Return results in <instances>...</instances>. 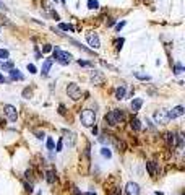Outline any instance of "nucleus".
<instances>
[{"mask_svg": "<svg viewBox=\"0 0 185 195\" xmlns=\"http://www.w3.org/2000/svg\"><path fill=\"white\" fill-rule=\"evenodd\" d=\"M49 52H52V46L50 44H44L42 46V54H49Z\"/></svg>", "mask_w": 185, "mask_h": 195, "instance_id": "28", "label": "nucleus"}, {"mask_svg": "<svg viewBox=\"0 0 185 195\" xmlns=\"http://www.w3.org/2000/svg\"><path fill=\"white\" fill-rule=\"evenodd\" d=\"M73 195H83V193H80L78 189H73Z\"/></svg>", "mask_w": 185, "mask_h": 195, "instance_id": "41", "label": "nucleus"}, {"mask_svg": "<svg viewBox=\"0 0 185 195\" xmlns=\"http://www.w3.org/2000/svg\"><path fill=\"white\" fill-rule=\"evenodd\" d=\"M114 25H115V20H109L107 21V26H114Z\"/></svg>", "mask_w": 185, "mask_h": 195, "instance_id": "39", "label": "nucleus"}, {"mask_svg": "<svg viewBox=\"0 0 185 195\" xmlns=\"http://www.w3.org/2000/svg\"><path fill=\"white\" fill-rule=\"evenodd\" d=\"M89 80H91L93 85H101L104 82V75L101 72H98V70H93V72L89 73Z\"/></svg>", "mask_w": 185, "mask_h": 195, "instance_id": "11", "label": "nucleus"}, {"mask_svg": "<svg viewBox=\"0 0 185 195\" xmlns=\"http://www.w3.org/2000/svg\"><path fill=\"white\" fill-rule=\"evenodd\" d=\"M55 2H57V0H55Z\"/></svg>", "mask_w": 185, "mask_h": 195, "instance_id": "45", "label": "nucleus"}, {"mask_svg": "<svg viewBox=\"0 0 185 195\" xmlns=\"http://www.w3.org/2000/svg\"><path fill=\"white\" fill-rule=\"evenodd\" d=\"M130 125H132V128H133V130H141V122H140L136 117H133V119L130 120Z\"/></svg>", "mask_w": 185, "mask_h": 195, "instance_id": "20", "label": "nucleus"}, {"mask_svg": "<svg viewBox=\"0 0 185 195\" xmlns=\"http://www.w3.org/2000/svg\"><path fill=\"white\" fill-rule=\"evenodd\" d=\"M123 111H120V109H114V111L111 112H107L106 114V117H104V120L107 122V125H111V127H115L117 124H120L123 120Z\"/></svg>", "mask_w": 185, "mask_h": 195, "instance_id": "1", "label": "nucleus"}, {"mask_svg": "<svg viewBox=\"0 0 185 195\" xmlns=\"http://www.w3.org/2000/svg\"><path fill=\"white\" fill-rule=\"evenodd\" d=\"M26 68H28V72H29L31 75L37 73V68H36V67H34V65H33V64H28V67H26Z\"/></svg>", "mask_w": 185, "mask_h": 195, "instance_id": "29", "label": "nucleus"}, {"mask_svg": "<svg viewBox=\"0 0 185 195\" xmlns=\"http://www.w3.org/2000/svg\"><path fill=\"white\" fill-rule=\"evenodd\" d=\"M109 195H122V193H120V189H114V190H111V192H109Z\"/></svg>", "mask_w": 185, "mask_h": 195, "instance_id": "35", "label": "nucleus"}, {"mask_svg": "<svg viewBox=\"0 0 185 195\" xmlns=\"http://www.w3.org/2000/svg\"><path fill=\"white\" fill-rule=\"evenodd\" d=\"M47 150L49 151H54V148H55V143H54V140H52V137H49V138H47Z\"/></svg>", "mask_w": 185, "mask_h": 195, "instance_id": "26", "label": "nucleus"}, {"mask_svg": "<svg viewBox=\"0 0 185 195\" xmlns=\"http://www.w3.org/2000/svg\"><path fill=\"white\" fill-rule=\"evenodd\" d=\"M46 180H47L49 184H54V182H55V171H54V169H49V171L46 172Z\"/></svg>", "mask_w": 185, "mask_h": 195, "instance_id": "18", "label": "nucleus"}, {"mask_svg": "<svg viewBox=\"0 0 185 195\" xmlns=\"http://www.w3.org/2000/svg\"><path fill=\"white\" fill-rule=\"evenodd\" d=\"M59 109H60V111H59V112L62 114V116H63V114H65V107H63V106H60Z\"/></svg>", "mask_w": 185, "mask_h": 195, "instance_id": "40", "label": "nucleus"}, {"mask_svg": "<svg viewBox=\"0 0 185 195\" xmlns=\"http://www.w3.org/2000/svg\"><path fill=\"white\" fill-rule=\"evenodd\" d=\"M101 155L104 156V158H107V159H109V158H112V151L109 150L107 146H102V148H101Z\"/></svg>", "mask_w": 185, "mask_h": 195, "instance_id": "22", "label": "nucleus"}, {"mask_svg": "<svg viewBox=\"0 0 185 195\" xmlns=\"http://www.w3.org/2000/svg\"><path fill=\"white\" fill-rule=\"evenodd\" d=\"M3 112H5V116L8 117V120H10V122H16L18 111H16L15 106H12V104H5V106H3Z\"/></svg>", "mask_w": 185, "mask_h": 195, "instance_id": "6", "label": "nucleus"}, {"mask_svg": "<svg viewBox=\"0 0 185 195\" xmlns=\"http://www.w3.org/2000/svg\"><path fill=\"white\" fill-rule=\"evenodd\" d=\"M123 42H125V39H123V37H120V39H117V41H115L117 49H122V44H123Z\"/></svg>", "mask_w": 185, "mask_h": 195, "instance_id": "33", "label": "nucleus"}, {"mask_svg": "<svg viewBox=\"0 0 185 195\" xmlns=\"http://www.w3.org/2000/svg\"><path fill=\"white\" fill-rule=\"evenodd\" d=\"M25 190H26V192H29V193H33V185L28 184V182H25Z\"/></svg>", "mask_w": 185, "mask_h": 195, "instance_id": "34", "label": "nucleus"}, {"mask_svg": "<svg viewBox=\"0 0 185 195\" xmlns=\"http://www.w3.org/2000/svg\"><path fill=\"white\" fill-rule=\"evenodd\" d=\"M52 52H54V59L59 62L60 65H68L70 62H72V54H70V52H63L62 49H59V47L52 49Z\"/></svg>", "mask_w": 185, "mask_h": 195, "instance_id": "3", "label": "nucleus"}, {"mask_svg": "<svg viewBox=\"0 0 185 195\" xmlns=\"http://www.w3.org/2000/svg\"><path fill=\"white\" fill-rule=\"evenodd\" d=\"M133 77L141 80V82H148V80H151L149 75H145V73H140V72H133Z\"/></svg>", "mask_w": 185, "mask_h": 195, "instance_id": "21", "label": "nucleus"}, {"mask_svg": "<svg viewBox=\"0 0 185 195\" xmlns=\"http://www.w3.org/2000/svg\"><path fill=\"white\" fill-rule=\"evenodd\" d=\"M8 82H10V80H7V78L3 77V75H2V73H0V83L3 85V83H8Z\"/></svg>", "mask_w": 185, "mask_h": 195, "instance_id": "38", "label": "nucleus"}, {"mask_svg": "<svg viewBox=\"0 0 185 195\" xmlns=\"http://www.w3.org/2000/svg\"><path fill=\"white\" fill-rule=\"evenodd\" d=\"M125 93H127V88H125V85H120L117 89H115V98L120 101V99L125 98Z\"/></svg>", "mask_w": 185, "mask_h": 195, "instance_id": "15", "label": "nucleus"}, {"mask_svg": "<svg viewBox=\"0 0 185 195\" xmlns=\"http://www.w3.org/2000/svg\"><path fill=\"white\" fill-rule=\"evenodd\" d=\"M83 195H96L94 192H86V193H83Z\"/></svg>", "mask_w": 185, "mask_h": 195, "instance_id": "43", "label": "nucleus"}, {"mask_svg": "<svg viewBox=\"0 0 185 195\" xmlns=\"http://www.w3.org/2000/svg\"><path fill=\"white\" fill-rule=\"evenodd\" d=\"M78 65H81V67H91V62H86V60H81V59H80L78 60Z\"/></svg>", "mask_w": 185, "mask_h": 195, "instance_id": "31", "label": "nucleus"}, {"mask_svg": "<svg viewBox=\"0 0 185 195\" xmlns=\"http://www.w3.org/2000/svg\"><path fill=\"white\" fill-rule=\"evenodd\" d=\"M52 64H54V60H52V59H46L44 62H42V68H41V73L44 75V77H46L47 73H49V70H50V67H52Z\"/></svg>", "mask_w": 185, "mask_h": 195, "instance_id": "12", "label": "nucleus"}, {"mask_svg": "<svg viewBox=\"0 0 185 195\" xmlns=\"http://www.w3.org/2000/svg\"><path fill=\"white\" fill-rule=\"evenodd\" d=\"M33 96V91L29 88H25V91H23V98H26V99H29Z\"/></svg>", "mask_w": 185, "mask_h": 195, "instance_id": "30", "label": "nucleus"}, {"mask_svg": "<svg viewBox=\"0 0 185 195\" xmlns=\"http://www.w3.org/2000/svg\"><path fill=\"white\" fill-rule=\"evenodd\" d=\"M62 146H63V141H62V140H59V143H57V148H55V151H62Z\"/></svg>", "mask_w": 185, "mask_h": 195, "instance_id": "37", "label": "nucleus"}, {"mask_svg": "<svg viewBox=\"0 0 185 195\" xmlns=\"http://www.w3.org/2000/svg\"><path fill=\"white\" fill-rule=\"evenodd\" d=\"M125 25H127V21H125V20H123V21H120V23H117V25H115V30H117V31H120V30H122V28L125 26Z\"/></svg>", "mask_w": 185, "mask_h": 195, "instance_id": "32", "label": "nucleus"}, {"mask_svg": "<svg viewBox=\"0 0 185 195\" xmlns=\"http://www.w3.org/2000/svg\"><path fill=\"white\" fill-rule=\"evenodd\" d=\"M0 10H7V7H5V3H2V2H0Z\"/></svg>", "mask_w": 185, "mask_h": 195, "instance_id": "42", "label": "nucleus"}, {"mask_svg": "<svg viewBox=\"0 0 185 195\" xmlns=\"http://www.w3.org/2000/svg\"><path fill=\"white\" fill-rule=\"evenodd\" d=\"M167 114H169V119H177V117L185 114V107L183 106H175V107L170 109V111H167Z\"/></svg>", "mask_w": 185, "mask_h": 195, "instance_id": "10", "label": "nucleus"}, {"mask_svg": "<svg viewBox=\"0 0 185 195\" xmlns=\"http://www.w3.org/2000/svg\"><path fill=\"white\" fill-rule=\"evenodd\" d=\"M8 57H10V52H8L7 49H0V59H3V60H7Z\"/></svg>", "mask_w": 185, "mask_h": 195, "instance_id": "27", "label": "nucleus"}, {"mask_svg": "<svg viewBox=\"0 0 185 195\" xmlns=\"http://www.w3.org/2000/svg\"><path fill=\"white\" fill-rule=\"evenodd\" d=\"M125 192H127V195H140V192H141V189H140V185L136 184V182H130L125 185Z\"/></svg>", "mask_w": 185, "mask_h": 195, "instance_id": "9", "label": "nucleus"}, {"mask_svg": "<svg viewBox=\"0 0 185 195\" xmlns=\"http://www.w3.org/2000/svg\"><path fill=\"white\" fill-rule=\"evenodd\" d=\"M59 30H62V31H75V26L73 25H68V23H60L59 25Z\"/></svg>", "mask_w": 185, "mask_h": 195, "instance_id": "19", "label": "nucleus"}, {"mask_svg": "<svg viewBox=\"0 0 185 195\" xmlns=\"http://www.w3.org/2000/svg\"><path fill=\"white\" fill-rule=\"evenodd\" d=\"M67 94L68 98H72L73 101H78V99H81V89L77 83H68L67 86Z\"/></svg>", "mask_w": 185, "mask_h": 195, "instance_id": "4", "label": "nucleus"}, {"mask_svg": "<svg viewBox=\"0 0 185 195\" xmlns=\"http://www.w3.org/2000/svg\"><path fill=\"white\" fill-rule=\"evenodd\" d=\"M8 72H10V77H12L10 80H12V82H16V80H25L23 73L18 68H12V70H8Z\"/></svg>", "mask_w": 185, "mask_h": 195, "instance_id": "13", "label": "nucleus"}, {"mask_svg": "<svg viewBox=\"0 0 185 195\" xmlns=\"http://www.w3.org/2000/svg\"><path fill=\"white\" fill-rule=\"evenodd\" d=\"M86 41L88 44L93 47V49H99L101 47V41H99V36L96 34V33H86Z\"/></svg>", "mask_w": 185, "mask_h": 195, "instance_id": "7", "label": "nucleus"}, {"mask_svg": "<svg viewBox=\"0 0 185 195\" xmlns=\"http://www.w3.org/2000/svg\"><path fill=\"white\" fill-rule=\"evenodd\" d=\"M36 138L37 140H44V132H36Z\"/></svg>", "mask_w": 185, "mask_h": 195, "instance_id": "36", "label": "nucleus"}, {"mask_svg": "<svg viewBox=\"0 0 185 195\" xmlns=\"http://www.w3.org/2000/svg\"><path fill=\"white\" fill-rule=\"evenodd\" d=\"M183 70H185V68H183L182 64H175V65H174V73H175V75H180Z\"/></svg>", "mask_w": 185, "mask_h": 195, "instance_id": "25", "label": "nucleus"}, {"mask_svg": "<svg viewBox=\"0 0 185 195\" xmlns=\"http://www.w3.org/2000/svg\"><path fill=\"white\" fill-rule=\"evenodd\" d=\"M169 114L166 109H159V111L154 112V122L158 124V125H166V124H169Z\"/></svg>", "mask_w": 185, "mask_h": 195, "instance_id": "5", "label": "nucleus"}, {"mask_svg": "<svg viewBox=\"0 0 185 195\" xmlns=\"http://www.w3.org/2000/svg\"><path fill=\"white\" fill-rule=\"evenodd\" d=\"M146 169H148L151 177H156V164L153 163V161H148V163H146Z\"/></svg>", "mask_w": 185, "mask_h": 195, "instance_id": "17", "label": "nucleus"}, {"mask_svg": "<svg viewBox=\"0 0 185 195\" xmlns=\"http://www.w3.org/2000/svg\"><path fill=\"white\" fill-rule=\"evenodd\" d=\"M164 138H166V141L169 143V146H175V134H170V132H167V134H164Z\"/></svg>", "mask_w": 185, "mask_h": 195, "instance_id": "16", "label": "nucleus"}, {"mask_svg": "<svg viewBox=\"0 0 185 195\" xmlns=\"http://www.w3.org/2000/svg\"><path fill=\"white\" fill-rule=\"evenodd\" d=\"M62 3H65V0H62Z\"/></svg>", "mask_w": 185, "mask_h": 195, "instance_id": "44", "label": "nucleus"}, {"mask_svg": "<svg viewBox=\"0 0 185 195\" xmlns=\"http://www.w3.org/2000/svg\"><path fill=\"white\" fill-rule=\"evenodd\" d=\"M141 106H143V99H141V98H135L133 101H132V104H130V107H132V111H133V112H138L141 109Z\"/></svg>", "mask_w": 185, "mask_h": 195, "instance_id": "14", "label": "nucleus"}, {"mask_svg": "<svg viewBox=\"0 0 185 195\" xmlns=\"http://www.w3.org/2000/svg\"><path fill=\"white\" fill-rule=\"evenodd\" d=\"M0 68H2V70H12L13 68V64H12V62H5V60H0Z\"/></svg>", "mask_w": 185, "mask_h": 195, "instance_id": "23", "label": "nucleus"}, {"mask_svg": "<svg viewBox=\"0 0 185 195\" xmlns=\"http://www.w3.org/2000/svg\"><path fill=\"white\" fill-rule=\"evenodd\" d=\"M80 120L84 127H94V124H96V112L91 111V109H84L80 114Z\"/></svg>", "mask_w": 185, "mask_h": 195, "instance_id": "2", "label": "nucleus"}, {"mask_svg": "<svg viewBox=\"0 0 185 195\" xmlns=\"http://www.w3.org/2000/svg\"><path fill=\"white\" fill-rule=\"evenodd\" d=\"M63 140L62 141H65V143H67L70 148H72V146H75V143H77V135L73 134L72 130H63Z\"/></svg>", "mask_w": 185, "mask_h": 195, "instance_id": "8", "label": "nucleus"}, {"mask_svg": "<svg viewBox=\"0 0 185 195\" xmlns=\"http://www.w3.org/2000/svg\"><path fill=\"white\" fill-rule=\"evenodd\" d=\"M88 8L89 10H96V8H99V2L98 0H88Z\"/></svg>", "mask_w": 185, "mask_h": 195, "instance_id": "24", "label": "nucleus"}]
</instances>
